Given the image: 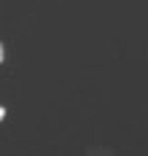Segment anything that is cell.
Masks as SVG:
<instances>
[{
    "label": "cell",
    "instance_id": "6da1fadb",
    "mask_svg": "<svg viewBox=\"0 0 148 156\" xmlns=\"http://www.w3.org/2000/svg\"><path fill=\"white\" fill-rule=\"evenodd\" d=\"M3 119H5V110H3V108H0V121H3Z\"/></svg>",
    "mask_w": 148,
    "mask_h": 156
},
{
    "label": "cell",
    "instance_id": "7a4b0ae2",
    "mask_svg": "<svg viewBox=\"0 0 148 156\" xmlns=\"http://www.w3.org/2000/svg\"><path fill=\"white\" fill-rule=\"evenodd\" d=\"M0 62H3V46H0Z\"/></svg>",
    "mask_w": 148,
    "mask_h": 156
}]
</instances>
